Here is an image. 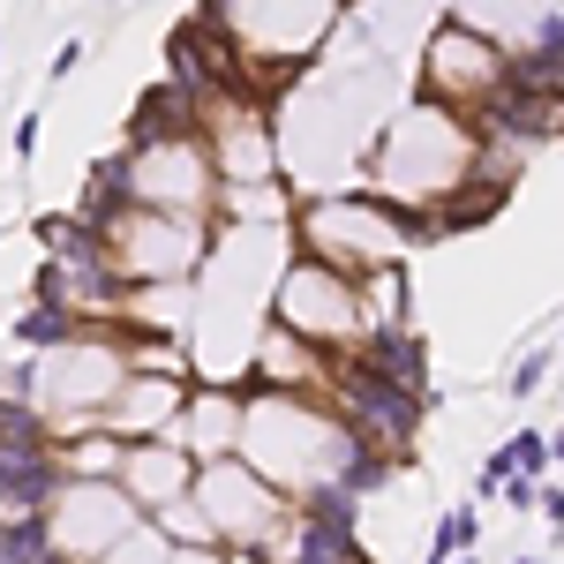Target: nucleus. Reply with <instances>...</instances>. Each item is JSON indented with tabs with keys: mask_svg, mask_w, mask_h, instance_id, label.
Masks as SVG:
<instances>
[{
	"mask_svg": "<svg viewBox=\"0 0 564 564\" xmlns=\"http://www.w3.org/2000/svg\"><path fill=\"white\" fill-rule=\"evenodd\" d=\"M68 452L53 430L31 436H0V520H39L68 497Z\"/></svg>",
	"mask_w": 564,
	"mask_h": 564,
	"instance_id": "5",
	"label": "nucleus"
},
{
	"mask_svg": "<svg viewBox=\"0 0 564 564\" xmlns=\"http://www.w3.org/2000/svg\"><path fill=\"white\" fill-rule=\"evenodd\" d=\"M505 84H512V45H497L489 31L459 23V15H444V23L430 31V68H422L430 106L481 121V113L497 106V90H505Z\"/></svg>",
	"mask_w": 564,
	"mask_h": 564,
	"instance_id": "2",
	"label": "nucleus"
},
{
	"mask_svg": "<svg viewBox=\"0 0 564 564\" xmlns=\"http://www.w3.org/2000/svg\"><path fill=\"white\" fill-rule=\"evenodd\" d=\"M0 384H8V399H31V391H39V361H8Z\"/></svg>",
	"mask_w": 564,
	"mask_h": 564,
	"instance_id": "16",
	"label": "nucleus"
},
{
	"mask_svg": "<svg viewBox=\"0 0 564 564\" xmlns=\"http://www.w3.org/2000/svg\"><path fill=\"white\" fill-rule=\"evenodd\" d=\"M31 151H39V113H23V121H15V159H31Z\"/></svg>",
	"mask_w": 564,
	"mask_h": 564,
	"instance_id": "17",
	"label": "nucleus"
},
{
	"mask_svg": "<svg viewBox=\"0 0 564 564\" xmlns=\"http://www.w3.org/2000/svg\"><path fill=\"white\" fill-rule=\"evenodd\" d=\"M542 377H550V354H542V347L520 354V361H512V399H534V391H542Z\"/></svg>",
	"mask_w": 564,
	"mask_h": 564,
	"instance_id": "14",
	"label": "nucleus"
},
{
	"mask_svg": "<svg viewBox=\"0 0 564 564\" xmlns=\"http://www.w3.org/2000/svg\"><path fill=\"white\" fill-rule=\"evenodd\" d=\"M204 129H212V121H204V90H188L181 76H166V84H151L143 98H135V113H129V135H121V151L196 143Z\"/></svg>",
	"mask_w": 564,
	"mask_h": 564,
	"instance_id": "6",
	"label": "nucleus"
},
{
	"mask_svg": "<svg viewBox=\"0 0 564 564\" xmlns=\"http://www.w3.org/2000/svg\"><path fill=\"white\" fill-rule=\"evenodd\" d=\"M76 68H84V39H61V45H53V61H45V84H68Z\"/></svg>",
	"mask_w": 564,
	"mask_h": 564,
	"instance_id": "15",
	"label": "nucleus"
},
{
	"mask_svg": "<svg viewBox=\"0 0 564 564\" xmlns=\"http://www.w3.org/2000/svg\"><path fill=\"white\" fill-rule=\"evenodd\" d=\"M354 0H204V15L234 31L241 61H249V84L257 106L279 98V84H294L308 68V53L347 23Z\"/></svg>",
	"mask_w": 564,
	"mask_h": 564,
	"instance_id": "1",
	"label": "nucleus"
},
{
	"mask_svg": "<svg viewBox=\"0 0 564 564\" xmlns=\"http://www.w3.org/2000/svg\"><path fill=\"white\" fill-rule=\"evenodd\" d=\"M347 361L377 369V377H391V384L430 391V347H422V332H414V324H369V332L347 347Z\"/></svg>",
	"mask_w": 564,
	"mask_h": 564,
	"instance_id": "7",
	"label": "nucleus"
},
{
	"mask_svg": "<svg viewBox=\"0 0 564 564\" xmlns=\"http://www.w3.org/2000/svg\"><path fill=\"white\" fill-rule=\"evenodd\" d=\"M0 53H8V39H0ZM0 68H8V61H0Z\"/></svg>",
	"mask_w": 564,
	"mask_h": 564,
	"instance_id": "20",
	"label": "nucleus"
},
{
	"mask_svg": "<svg viewBox=\"0 0 564 564\" xmlns=\"http://www.w3.org/2000/svg\"><path fill=\"white\" fill-rule=\"evenodd\" d=\"M512 564H542V557H512Z\"/></svg>",
	"mask_w": 564,
	"mask_h": 564,
	"instance_id": "19",
	"label": "nucleus"
},
{
	"mask_svg": "<svg viewBox=\"0 0 564 564\" xmlns=\"http://www.w3.org/2000/svg\"><path fill=\"white\" fill-rule=\"evenodd\" d=\"M196 505H204V520H212V542L241 550V542H263V527L279 520V481L257 475L249 452H234V459H212V467L196 475Z\"/></svg>",
	"mask_w": 564,
	"mask_h": 564,
	"instance_id": "4",
	"label": "nucleus"
},
{
	"mask_svg": "<svg viewBox=\"0 0 564 564\" xmlns=\"http://www.w3.org/2000/svg\"><path fill=\"white\" fill-rule=\"evenodd\" d=\"M452 564H475V557H452Z\"/></svg>",
	"mask_w": 564,
	"mask_h": 564,
	"instance_id": "21",
	"label": "nucleus"
},
{
	"mask_svg": "<svg viewBox=\"0 0 564 564\" xmlns=\"http://www.w3.org/2000/svg\"><path fill=\"white\" fill-rule=\"evenodd\" d=\"M505 452H512L520 475H550V467H557V444H550L542 430H512V436H505Z\"/></svg>",
	"mask_w": 564,
	"mask_h": 564,
	"instance_id": "12",
	"label": "nucleus"
},
{
	"mask_svg": "<svg viewBox=\"0 0 564 564\" xmlns=\"http://www.w3.org/2000/svg\"><path fill=\"white\" fill-rule=\"evenodd\" d=\"M542 489H550V475H512L497 505H512V512H542Z\"/></svg>",
	"mask_w": 564,
	"mask_h": 564,
	"instance_id": "13",
	"label": "nucleus"
},
{
	"mask_svg": "<svg viewBox=\"0 0 564 564\" xmlns=\"http://www.w3.org/2000/svg\"><path fill=\"white\" fill-rule=\"evenodd\" d=\"M294 512H302V527H316V534H332V542H354V520H361V489L339 475L324 481H302L294 489Z\"/></svg>",
	"mask_w": 564,
	"mask_h": 564,
	"instance_id": "8",
	"label": "nucleus"
},
{
	"mask_svg": "<svg viewBox=\"0 0 564 564\" xmlns=\"http://www.w3.org/2000/svg\"><path fill=\"white\" fill-rule=\"evenodd\" d=\"M475 542H481V520H475V505H452V512L436 520V542H430V557H436V564H452V557H475Z\"/></svg>",
	"mask_w": 564,
	"mask_h": 564,
	"instance_id": "11",
	"label": "nucleus"
},
{
	"mask_svg": "<svg viewBox=\"0 0 564 564\" xmlns=\"http://www.w3.org/2000/svg\"><path fill=\"white\" fill-rule=\"evenodd\" d=\"M550 444H557V467H564V422H557V436H550Z\"/></svg>",
	"mask_w": 564,
	"mask_h": 564,
	"instance_id": "18",
	"label": "nucleus"
},
{
	"mask_svg": "<svg viewBox=\"0 0 564 564\" xmlns=\"http://www.w3.org/2000/svg\"><path fill=\"white\" fill-rule=\"evenodd\" d=\"M90 339V316L76 302H31L15 316V347L23 354H61V347H84Z\"/></svg>",
	"mask_w": 564,
	"mask_h": 564,
	"instance_id": "9",
	"label": "nucleus"
},
{
	"mask_svg": "<svg viewBox=\"0 0 564 564\" xmlns=\"http://www.w3.org/2000/svg\"><path fill=\"white\" fill-rule=\"evenodd\" d=\"M332 391H339V414H347L354 430L369 436V444H384V452H399V459H406V436L422 430V399H436V391L391 384V377L361 369L347 354H332Z\"/></svg>",
	"mask_w": 564,
	"mask_h": 564,
	"instance_id": "3",
	"label": "nucleus"
},
{
	"mask_svg": "<svg viewBox=\"0 0 564 564\" xmlns=\"http://www.w3.org/2000/svg\"><path fill=\"white\" fill-rule=\"evenodd\" d=\"M0 564H68L61 534H53V512H39V520H0Z\"/></svg>",
	"mask_w": 564,
	"mask_h": 564,
	"instance_id": "10",
	"label": "nucleus"
}]
</instances>
